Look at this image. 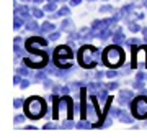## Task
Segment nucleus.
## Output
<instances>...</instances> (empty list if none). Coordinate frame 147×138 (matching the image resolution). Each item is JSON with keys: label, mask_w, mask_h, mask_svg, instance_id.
I'll list each match as a JSON object with an SVG mask.
<instances>
[{"label": "nucleus", "mask_w": 147, "mask_h": 138, "mask_svg": "<svg viewBox=\"0 0 147 138\" xmlns=\"http://www.w3.org/2000/svg\"><path fill=\"white\" fill-rule=\"evenodd\" d=\"M44 10H47V12H53V10H56V5H54V3H47V5L44 7Z\"/></svg>", "instance_id": "12"}, {"label": "nucleus", "mask_w": 147, "mask_h": 138, "mask_svg": "<svg viewBox=\"0 0 147 138\" xmlns=\"http://www.w3.org/2000/svg\"><path fill=\"white\" fill-rule=\"evenodd\" d=\"M46 112V104L41 97L33 96L25 102V115L30 118H39Z\"/></svg>", "instance_id": "1"}, {"label": "nucleus", "mask_w": 147, "mask_h": 138, "mask_svg": "<svg viewBox=\"0 0 147 138\" xmlns=\"http://www.w3.org/2000/svg\"><path fill=\"white\" fill-rule=\"evenodd\" d=\"M28 85H30V82H28V81H23V82H21V87H23V89H25V87H28Z\"/></svg>", "instance_id": "22"}, {"label": "nucleus", "mask_w": 147, "mask_h": 138, "mask_svg": "<svg viewBox=\"0 0 147 138\" xmlns=\"http://www.w3.org/2000/svg\"><path fill=\"white\" fill-rule=\"evenodd\" d=\"M21 105H23V100H20V99L15 100V107H21Z\"/></svg>", "instance_id": "21"}, {"label": "nucleus", "mask_w": 147, "mask_h": 138, "mask_svg": "<svg viewBox=\"0 0 147 138\" xmlns=\"http://www.w3.org/2000/svg\"><path fill=\"white\" fill-rule=\"evenodd\" d=\"M132 115L136 118H147V97L139 96L132 102Z\"/></svg>", "instance_id": "4"}, {"label": "nucleus", "mask_w": 147, "mask_h": 138, "mask_svg": "<svg viewBox=\"0 0 147 138\" xmlns=\"http://www.w3.org/2000/svg\"><path fill=\"white\" fill-rule=\"evenodd\" d=\"M131 99H132V92H131V90H121V94H119L121 104H127Z\"/></svg>", "instance_id": "7"}, {"label": "nucleus", "mask_w": 147, "mask_h": 138, "mask_svg": "<svg viewBox=\"0 0 147 138\" xmlns=\"http://www.w3.org/2000/svg\"><path fill=\"white\" fill-rule=\"evenodd\" d=\"M95 51H96V49H95L93 46H90V44H85L84 48L79 51V61H80V64H82L84 68L90 69V68L95 66V63H93Z\"/></svg>", "instance_id": "3"}, {"label": "nucleus", "mask_w": 147, "mask_h": 138, "mask_svg": "<svg viewBox=\"0 0 147 138\" xmlns=\"http://www.w3.org/2000/svg\"><path fill=\"white\" fill-rule=\"evenodd\" d=\"M59 36H61L59 33H53V35H51V40H53V41H56V40H59Z\"/></svg>", "instance_id": "17"}, {"label": "nucleus", "mask_w": 147, "mask_h": 138, "mask_svg": "<svg viewBox=\"0 0 147 138\" xmlns=\"http://www.w3.org/2000/svg\"><path fill=\"white\" fill-rule=\"evenodd\" d=\"M33 15L36 16V18H41V16H42V10H38V8H33Z\"/></svg>", "instance_id": "11"}, {"label": "nucleus", "mask_w": 147, "mask_h": 138, "mask_svg": "<svg viewBox=\"0 0 147 138\" xmlns=\"http://www.w3.org/2000/svg\"><path fill=\"white\" fill-rule=\"evenodd\" d=\"M146 5H147V0H146Z\"/></svg>", "instance_id": "26"}, {"label": "nucleus", "mask_w": 147, "mask_h": 138, "mask_svg": "<svg viewBox=\"0 0 147 138\" xmlns=\"http://www.w3.org/2000/svg\"><path fill=\"white\" fill-rule=\"evenodd\" d=\"M21 25H23V23H21V18H20V16H16V18H15V28H20Z\"/></svg>", "instance_id": "14"}, {"label": "nucleus", "mask_w": 147, "mask_h": 138, "mask_svg": "<svg viewBox=\"0 0 147 138\" xmlns=\"http://www.w3.org/2000/svg\"><path fill=\"white\" fill-rule=\"evenodd\" d=\"M111 10H113V8H111L110 5H108V7H101V12H103V13H106V12H111Z\"/></svg>", "instance_id": "16"}, {"label": "nucleus", "mask_w": 147, "mask_h": 138, "mask_svg": "<svg viewBox=\"0 0 147 138\" xmlns=\"http://www.w3.org/2000/svg\"><path fill=\"white\" fill-rule=\"evenodd\" d=\"M16 13L21 15V16H28L30 15V10H28L26 7H18V8H16Z\"/></svg>", "instance_id": "8"}, {"label": "nucleus", "mask_w": 147, "mask_h": 138, "mask_svg": "<svg viewBox=\"0 0 147 138\" xmlns=\"http://www.w3.org/2000/svg\"><path fill=\"white\" fill-rule=\"evenodd\" d=\"M90 2H93V0H90Z\"/></svg>", "instance_id": "27"}, {"label": "nucleus", "mask_w": 147, "mask_h": 138, "mask_svg": "<svg viewBox=\"0 0 147 138\" xmlns=\"http://www.w3.org/2000/svg\"><path fill=\"white\" fill-rule=\"evenodd\" d=\"M80 3V0H72V2H70V5H79Z\"/></svg>", "instance_id": "23"}, {"label": "nucleus", "mask_w": 147, "mask_h": 138, "mask_svg": "<svg viewBox=\"0 0 147 138\" xmlns=\"http://www.w3.org/2000/svg\"><path fill=\"white\" fill-rule=\"evenodd\" d=\"M53 30H54L53 23H47V21L46 23H42V31H53Z\"/></svg>", "instance_id": "10"}, {"label": "nucleus", "mask_w": 147, "mask_h": 138, "mask_svg": "<svg viewBox=\"0 0 147 138\" xmlns=\"http://www.w3.org/2000/svg\"><path fill=\"white\" fill-rule=\"evenodd\" d=\"M124 61V53H123V49L119 46H110V48H106L103 51V63L106 66H110V68H118L119 64H123Z\"/></svg>", "instance_id": "2"}, {"label": "nucleus", "mask_w": 147, "mask_h": 138, "mask_svg": "<svg viewBox=\"0 0 147 138\" xmlns=\"http://www.w3.org/2000/svg\"><path fill=\"white\" fill-rule=\"evenodd\" d=\"M16 122L21 123V122H23V117H21V115H16V117H15V123H16Z\"/></svg>", "instance_id": "20"}, {"label": "nucleus", "mask_w": 147, "mask_h": 138, "mask_svg": "<svg viewBox=\"0 0 147 138\" xmlns=\"http://www.w3.org/2000/svg\"><path fill=\"white\" fill-rule=\"evenodd\" d=\"M121 41H124V35H123L121 30H118V33L115 35V43L118 44V43H121Z\"/></svg>", "instance_id": "9"}, {"label": "nucleus", "mask_w": 147, "mask_h": 138, "mask_svg": "<svg viewBox=\"0 0 147 138\" xmlns=\"http://www.w3.org/2000/svg\"><path fill=\"white\" fill-rule=\"evenodd\" d=\"M116 87H118L116 82H110V84H106V89H116Z\"/></svg>", "instance_id": "15"}, {"label": "nucleus", "mask_w": 147, "mask_h": 138, "mask_svg": "<svg viewBox=\"0 0 147 138\" xmlns=\"http://www.w3.org/2000/svg\"><path fill=\"white\" fill-rule=\"evenodd\" d=\"M26 28H28V30H30V28H31V30H36V28H38V25L34 23V21H30V23L26 25Z\"/></svg>", "instance_id": "13"}, {"label": "nucleus", "mask_w": 147, "mask_h": 138, "mask_svg": "<svg viewBox=\"0 0 147 138\" xmlns=\"http://www.w3.org/2000/svg\"><path fill=\"white\" fill-rule=\"evenodd\" d=\"M106 76H108V77H115V76H116V71H108V72H106Z\"/></svg>", "instance_id": "19"}, {"label": "nucleus", "mask_w": 147, "mask_h": 138, "mask_svg": "<svg viewBox=\"0 0 147 138\" xmlns=\"http://www.w3.org/2000/svg\"><path fill=\"white\" fill-rule=\"evenodd\" d=\"M129 28H131V30H132L134 33H136L137 30H139V27H137V25H134V23H131V25H129Z\"/></svg>", "instance_id": "18"}, {"label": "nucleus", "mask_w": 147, "mask_h": 138, "mask_svg": "<svg viewBox=\"0 0 147 138\" xmlns=\"http://www.w3.org/2000/svg\"><path fill=\"white\" fill-rule=\"evenodd\" d=\"M34 2H36V3H39V2H42V0H34Z\"/></svg>", "instance_id": "25"}, {"label": "nucleus", "mask_w": 147, "mask_h": 138, "mask_svg": "<svg viewBox=\"0 0 147 138\" xmlns=\"http://www.w3.org/2000/svg\"><path fill=\"white\" fill-rule=\"evenodd\" d=\"M139 61H144V64L147 68V48L146 46H141L137 51L132 49V68H137Z\"/></svg>", "instance_id": "5"}, {"label": "nucleus", "mask_w": 147, "mask_h": 138, "mask_svg": "<svg viewBox=\"0 0 147 138\" xmlns=\"http://www.w3.org/2000/svg\"><path fill=\"white\" fill-rule=\"evenodd\" d=\"M72 58V51L69 49V46H59L54 51V59H70Z\"/></svg>", "instance_id": "6"}, {"label": "nucleus", "mask_w": 147, "mask_h": 138, "mask_svg": "<svg viewBox=\"0 0 147 138\" xmlns=\"http://www.w3.org/2000/svg\"><path fill=\"white\" fill-rule=\"evenodd\" d=\"M25 2H26V0H25Z\"/></svg>", "instance_id": "28"}, {"label": "nucleus", "mask_w": 147, "mask_h": 138, "mask_svg": "<svg viewBox=\"0 0 147 138\" xmlns=\"http://www.w3.org/2000/svg\"><path fill=\"white\" fill-rule=\"evenodd\" d=\"M142 33H144V35L147 36V28H144V30H142Z\"/></svg>", "instance_id": "24"}]
</instances>
